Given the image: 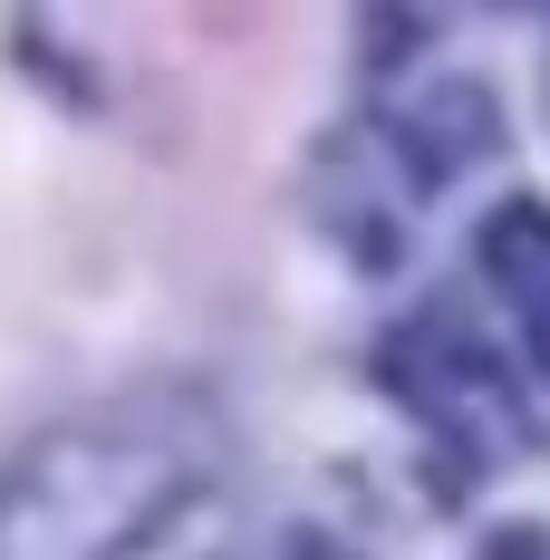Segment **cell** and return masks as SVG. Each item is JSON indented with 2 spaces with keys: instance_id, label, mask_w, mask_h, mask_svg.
Instances as JSON below:
<instances>
[{
  "instance_id": "obj_1",
  "label": "cell",
  "mask_w": 550,
  "mask_h": 560,
  "mask_svg": "<svg viewBox=\"0 0 550 560\" xmlns=\"http://www.w3.org/2000/svg\"><path fill=\"white\" fill-rule=\"evenodd\" d=\"M222 474V416L194 387H145L68 416L0 464V560H116L174 493Z\"/></svg>"
},
{
  "instance_id": "obj_2",
  "label": "cell",
  "mask_w": 550,
  "mask_h": 560,
  "mask_svg": "<svg viewBox=\"0 0 550 560\" xmlns=\"http://www.w3.org/2000/svg\"><path fill=\"white\" fill-rule=\"evenodd\" d=\"M290 560H329V551H319V532H290ZM338 560H348V551H338Z\"/></svg>"
}]
</instances>
